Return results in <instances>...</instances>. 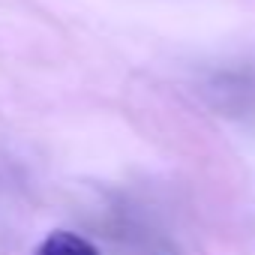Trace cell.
<instances>
[{"label":"cell","mask_w":255,"mask_h":255,"mask_svg":"<svg viewBox=\"0 0 255 255\" xmlns=\"http://www.w3.org/2000/svg\"><path fill=\"white\" fill-rule=\"evenodd\" d=\"M36 255H99V249L90 240H84L72 231H51L39 243Z\"/></svg>","instance_id":"1"}]
</instances>
